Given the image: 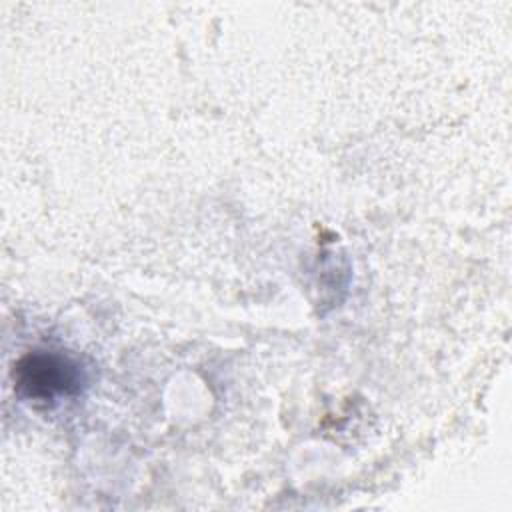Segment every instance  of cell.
Wrapping results in <instances>:
<instances>
[{"instance_id":"obj_1","label":"cell","mask_w":512,"mask_h":512,"mask_svg":"<svg viewBox=\"0 0 512 512\" xmlns=\"http://www.w3.org/2000/svg\"><path fill=\"white\" fill-rule=\"evenodd\" d=\"M16 382L34 398H54L78 388V372L64 358L30 354L16 368Z\"/></svg>"}]
</instances>
